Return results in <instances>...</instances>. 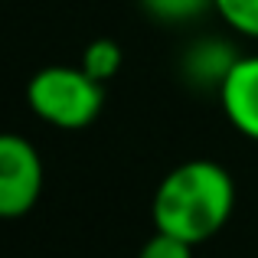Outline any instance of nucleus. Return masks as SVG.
I'll use <instances>...</instances> for the list:
<instances>
[{"mask_svg":"<svg viewBox=\"0 0 258 258\" xmlns=\"http://www.w3.org/2000/svg\"><path fill=\"white\" fill-rule=\"evenodd\" d=\"M235 209V180L216 160H183L157 183L151 219L157 232L203 245L226 229Z\"/></svg>","mask_w":258,"mask_h":258,"instance_id":"obj_1","label":"nucleus"},{"mask_svg":"<svg viewBox=\"0 0 258 258\" xmlns=\"http://www.w3.org/2000/svg\"><path fill=\"white\" fill-rule=\"evenodd\" d=\"M26 105L59 131H82L105 108V85L82 66H46L26 82Z\"/></svg>","mask_w":258,"mask_h":258,"instance_id":"obj_2","label":"nucleus"},{"mask_svg":"<svg viewBox=\"0 0 258 258\" xmlns=\"http://www.w3.org/2000/svg\"><path fill=\"white\" fill-rule=\"evenodd\" d=\"M43 157L23 134L0 131V219H20L39 203Z\"/></svg>","mask_w":258,"mask_h":258,"instance_id":"obj_3","label":"nucleus"},{"mask_svg":"<svg viewBox=\"0 0 258 258\" xmlns=\"http://www.w3.org/2000/svg\"><path fill=\"white\" fill-rule=\"evenodd\" d=\"M242 59L235 46L222 36H200L180 52V76L183 82L196 92H216L219 95L222 82L229 79L232 66Z\"/></svg>","mask_w":258,"mask_h":258,"instance_id":"obj_4","label":"nucleus"},{"mask_svg":"<svg viewBox=\"0 0 258 258\" xmlns=\"http://www.w3.org/2000/svg\"><path fill=\"white\" fill-rule=\"evenodd\" d=\"M226 121L245 141L258 144V56H242L219 88Z\"/></svg>","mask_w":258,"mask_h":258,"instance_id":"obj_5","label":"nucleus"},{"mask_svg":"<svg viewBox=\"0 0 258 258\" xmlns=\"http://www.w3.org/2000/svg\"><path fill=\"white\" fill-rule=\"evenodd\" d=\"M141 10L164 26H186L213 13V0H138Z\"/></svg>","mask_w":258,"mask_h":258,"instance_id":"obj_6","label":"nucleus"},{"mask_svg":"<svg viewBox=\"0 0 258 258\" xmlns=\"http://www.w3.org/2000/svg\"><path fill=\"white\" fill-rule=\"evenodd\" d=\"M121 62H124L121 46L114 43V39H108V36H98V39H92V43L82 49V62H79V66H82L95 82L108 85L121 72Z\"/></svg>","mask_w":258,"mask_h":258,"instance_id":"obj_7","label":"nucleus"},{"mask_svg":"<svg viewBox=\"0 0 258 258\" xmlns=\"http://www.w3.org/2000/svg\"><path fill=\"white\" fill-rule=\"evenodd\" d=\"M213 13L232 33L258 39V0H213Z\"/></svg>","mask_w":258,"mask_h":258,"instance_id":"obj_8","label":"nucleus"},{"mask_svg":"<svg viewBox=\"0 0 258 258\" xmlns=\"http://www.w3.org/2000/svg\"><path fill=\"white\" fill-rule=\"evenodd\" d=\"M193 248L189 242L176 239V235H167V232H157L154 229V235L141 245L138 258H193Z\"/></svg>","mask_w":258,"mask_h":258,"instance_id":"obj_9","label":"nucleus"}]
</instances>
